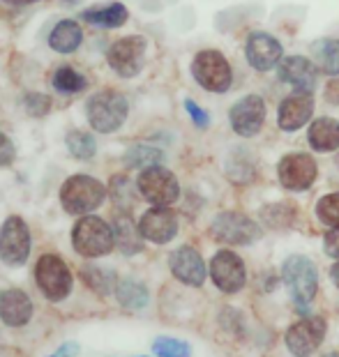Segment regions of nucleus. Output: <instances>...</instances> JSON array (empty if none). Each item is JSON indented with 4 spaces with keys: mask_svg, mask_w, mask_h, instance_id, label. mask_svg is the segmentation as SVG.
Masks as SVG:
<instances>
[{
    "mask_svg": "<svg viewBox=\"0 0 339 357\" xmlns=\"http://www.w3.org/2000/svg\"><path fill=\"white\" fill-rule=\"evenodd\" d=\"M107 199V187L90 176H72L60 189V203L70 215H90Z\"/></svg>",
    "mask_w": 339,
    "mask_h": 357,
    "instance_id": "f257e3e1",
    "label": "nucleus"
},
{
    "mask_svg": "<svg viewBox=\"0 0 339 357\" xmlns=\"http://www.w3.org/2000/svg\"><path fill=\"white\" fill-rule=\"evenodd\" d=\"M72 245L77 249V254L86 258H97V256L109 254L111 249L116 247V235H113V229L104 219L86 215L74 226Z\"/></svg>",
    "mask_w": 339,
    "mask_h": 357,
    "instance_id": "f03ea898",
    "label": "nucleus"
},
{
    "mask_svg": "<svg viewBox=\"0 0 339 357\" xmlns=\"http://www.w3.org/2000/svg\"><path fill=\"white\" fill-rule=\"evenodd\" d=\"M35 281L40 291L47 295V300L60 302L72 293L74 277L67 265L58 254H44L35 265Z\"/></svg>",
    "mask_w": 339,
    "mask_h": 357,
    "instance_id": "7ed1b4c3",
    "label": "nucleus"
},
{
    "mask_svg": "<svg viewBox=\"0 0 339 357\" xmlns=\"http://www.w3.org/2000/svg\"><path fill=\"white\" fill-rule=\"evenodd\" d=\"M86 111H88V120L95 132L111 134L125 123L127 100H125V95L116 93V90H102V93L90 97Z\"/></svg>",
    "mask_w": 339,
    "mask_h": 357,
    "instance_id": "20e7f679",
    "label": "nucleus"
},
{
    "mask_svg": "<svg viewBox=\"0 0 339 357\" xmlns=\"http://www.w3.org/2000/svg\"><path fill=\"white\" fill-rule=\"evenodd\" d=\"M282 279L291 291L293 300L303 302V305L312 302L314 295L319 293V270L305 256L286 258V263L282 265Z\"/></svg>",
    "mask_w": 339,
    "mask_h": 357,
    "instance_id": "39448f33",
    "label": "nucleus"
},
{
    "mask_svg": "<svg viewBox=\"0 0 339 357\" xmlns=\"http://www.w3.org/2000/svg\"><path fill=\"white\" fill-rule=\"evenodd\" d=\"M139 192L143 199L157 205V208H169L171 203L178 201L180 185L169 169H164V166H150V169L141 171Z\"/></svg>",
    "mask_w": 339,
    "mask_h": 357,
    "instance_id": "423d86ee",
    "label": "nucleus"
},
{
    "mask_svg": "<svg viewBox=\"0 0 339 357\" xmlns=\"http://www.w3.org/2000/svg\"><path fill=\"white\" fill-rule=\"evenodd\" d=\"M192 74L201 88L210 93H226L231 88V67L220 51H201L192 63Z\"/></svg>",
    "mask_w": 339,
    "mask_h": 357,
    "instance_id": "0eeeda50",
    "label": "nucleus"
},
{
    "mask_svg": "<svg viewBox=\"0 0 339 357\" xmlns=\"http://www.w3.org/2000/svg\"><path fill=\"white\" fill-rule=\"evenodd\" d=\"M30 256V231L21 217H7L0 229V258L10 268H21Z\"/></svg>",
    "mask_w": 339,
    "mask_h": 357,
    "instance_id": "6e6552de",
    "label": "nucleus"
},
{
    "mask_svg": "<svg viewBox=\"0 0 339 357\" xmlns=\"http://www.w3.org/2000/svg\"><path fill=\"white\" fill-rule=\"evenodd\" d=\"M210 233L226 245H252L261 238V226L240 212H222L215 217Z\"/></svg>",
    "mask_w": 339,
    "mask_h": 357,
    "instance_id": "1a4fd4ad",
    "label": "nucleus"
},
{
    "mask_svg": "<svg viewBox=\"0 0 339 357\" xmlns=\"http://www.w3.org/2000/svg\"><path fill=\"white\" fill-rule=\"evenodd\" d=\"M328 325L321 316H307L303 321L293 323L286 332V348L296 357H310L323 344Z\"/></svg>",
    "mask_w": 339,
    "mask_h": 357,
    "instance_id": "9d476101",
    "label": "nucleus"
},
{
    "mask_svg": "<svg viewBox=\"0 0 339 357\" xmlns=\"http://www.w3.org/2000/svg\"><path fill=\"white\" fill-rule=\"evenodd\" d=\"M146 49H148V42L139 35L118 40L109 49V65L113 67V72L125 79L137 77L143 67V60H146Z\"/></svg>",
    "mask_w": 339,
    "mask_h": 357,
    "instance_id": "9b49d317",
    "label": "nucleus"
},
{
    "mask_svg": "<svg viewBox=\"0 0 339 357\" xmlns=\"http://www.w3.org/2000/svg\"><path fill=\"white\" fill-rule=\"evenodd\" d=\"M277 176H280L282 187L291 189V192H305L314 185L319 169L312 155L305 153H291L286 155L280 166H277Z\"/></svg>",
    "mask_w": 339,
    "mask_h": 357,
    "instance_id": "f8f14e48",
    "label": "nucleus"
},
{
    "mask_svg": "<svg viewBox=\"0 0 339 357\" xmlns=\"http://www.w3.org/2000/svg\"><path fill=\"white\" fill-rule=\"evenodd\" d=\"M210 277L222 293H238L247 281V270L238 254L222 249L210 261Z\"/></svg>",
    "mask_w": 339,
    "mask_h": 357,
    "instance_id": "ddd939ff",
    "label": "nucleus"
},
{
    "mask_svg": "<svg viewBox=\"0 0 339 357\" xmlns=\"http://www.w3.org/2000/svg\"><path fill=\"white\" fill-rule=\"evenodd\" d=\"M139 231L143 240H150L155 245H167L178 233V217L176 212L169 208H150L146 215L141 217Z\"/></svg>",
    "mask_w": 339,
    "mask_h": 357,
    "instance_id": "4468645a",
    "label": "nucleus"
},
{
    "mask_svg": "<svg viewBox=\"0 0 339 357\" xmlns=\"http://www.w3.org/2000/svg\"><path fill=\"white\" fill-rule=\"evenodd\" d=\"M169 268L173 272V277L178 281H183L185 286L199 288L206 281V263H203L201 254L194 247H180L171 254L169 258Z\"/></svg>",
    "mask_w": 339,
    "mask_h": 357,
    "instance_id": "2eb2a0df",
    "label": "nucleus"
},
{
    "mask_svg": "<svg viewBox=\"0 0 339 357\" xmlns=\"http://www.w3.org/2000/svg\"><path fill=\"white\" fill-rule=\"evenodd\" d=\"M263 120H266V104L259 95H247L231 109V127L240 136L259 134Z\"/></svg>",
    "mask_w": 339,
    "mask_h": 357,
    "instance_id": "dca6fc26",
    "label": "nucleus"
},
{
    "mask_svg": "<svg viewBox=\"0 0 339 357\" xmlns=\"http://www.w3.org/2000/svg\"><path fill=\"white\" fill-rule=\"evenodd\" d=\"M247 60L259 72L273 70L282 60V44L268 33H254L247 40Z\"/></svg>",
    "mask_w": 339,
    "mask_h": 357,
    "instance_id": "f3484780",
    "label": "nucleus"
},
{
    "mask_svg": "<svg viewBox=\"0 0 339 357\" xmlns=\"http://www.w3.org/2000/svg\"><path fill=\"white\" fill-rule=\"evenodd\" d=\"M33 318V302L19 291V288H7L0 293V321L10 328H24Z\"/></svg>",
    "mask_w": 339,
    "mask_h": 357,
    "instance_id": "a211bd4d",
    "label": "nucleus"
},
{
    "mask_svg": "<svg viewBox=\"0 0 339 357\" xmlns=\"http://www.w3.org/2000/svg\"><path fill=\"white\" fill-rule=\"evenodd\" d=\"M316 79H319V70H316V65L310 63L307 58L289 56L282 60L280 81L298 88V93H312L316 88Z\"/></svg>",
    "mask_w": 339,
    "mask_h": 357,
    "instance_id": "6ab92c4d",
    "label": "nucleus"
},
{
    "mask_svg": "<svg viewBox=\"0 0 339 357\" xmlns=\"http://www.w3.org/2000/svg\"><path fill=\"white\" fill-rule=\"evenodd\" d=\"M314 111V100L310 93H296L291 97H286L280 106V113H277V123L284 129V132H296V129L303 127L307 120L312 118Z\"/></svg>",
    "mask_w": 339,
    "mask_h": 357,
    "instance_id": "aec40b11",
    "label": "nucleus"
},
{
    "mask_svg": "<svg viewBox=\"0 0 339 357\" xmlns=\"http://www.w3.org/2000/svg\"><path fill=\"white\" fill-rule=\"evenodd\" d=\"M310 146L319 153H333L339 148V123L333 118H319L310 127Z\"/></svg>",
    "mask_w": 339,
    "mask_h": 357,
    "instance_id": "412c9836",
    "label": "nucleus"
},
{
    "mask_svg": "<svg viewBox=\"0 0 339 357\" xmlns=\"http://www.w3.org/2000/svg\"><path fill=\"white\" fill-rule=\"evenodd\" d=\"M113 235H116V247L125 256H134L143 249V235L139 226H134L130 217H120L116 226H113Z\"/></svg>",
    "mask_w": 339,
    "mask_h": 357,
    "instance_id": "4be33fe9",
    "label": "nucleus"
},
{
    "mask_svg": "<svg viewBox=\"0 0 339 357\" xmlns=\"http://www.w3.org/2000/svg\"><path fill=\"white\" fill-rule=\"evenodd\" d=\"M116 298L120 302V307L130 309V311H141L143 307H148L150 302V295H148V288L141 284V281H134V279H123L116 284Z\"/></svg>",
    "mask_w": 339,
    "mask_h": 357,
    "instance_id": "5701e85b",
    "label": "nucleus"
},
{
    "mask_svg": "<svg viewBox=\"0 0 339 357\" xmlns=\"http://www.w3.org/2000/svg\"><path fill=\"white\" fill-rule=\"evenodd\" d=\"M127 7L120 3H111L104 7H95V10L84 12V19L88 21L90 26L97 28H120L127 21Z\"/></svg>",
    "mask_w": 339,
    "mask_h": 357,
    "instance_id": "b1692460",
    "label": "nucleus"
},
{
    "mask_svg": "<svg viewBox=\"0 0 339 357\" xmlns=\"http://www.w3.org/2000/svg\"><path fill=\"white\" fill-rule=\"evenodd\" d=\"M81 40H84V33H81V28L74 24V21H60V24L54 28V33L49 35L51 49L58 51V53L77 51Z\"/></svg>",
    "mask_w": 339,
    "mask_h": 357,
    "instance_id": "393cba45",
    "label": "nucleus"
},
{
    "mask_svg": "<svg viewBox=\"0 0 339 357\" xmlns=\"http://www.w3.org/2000/svg\"><path fill=\"white\" fill-rule=\"evenodd\" d=\"M316 67L321 72L337 77L339 74V40H319L314 44Z\"/></svg>",
    "mask_w": 339,
    "mask_h": 357,
    "instance_id": "a878e982",
    "label": "nucleus"
},
{
    "mask_svg": "<svg viewBox=\"0 0 339 357\" xmlns=\"http://www.w3.org/2000/svg\"><path fill=\"white\" fill-rule=\"evenodd\" d=\"M81 279H84V284L97 295H109L111 291H116V284H118L111 272H107L104 268H95V265L81 268Z\"/></svg>",
    "mask_w": 339,
    "mask_h": 357,
    "instance_id": "bb28decb",
    "label": "nucleus"
},
{
    "mask_svg": "<svg viewBox=\"0 0 339 357\" xmlns=\"http://www.w3.org/2000/svg\"><path fill=\"white\" fill-rule=\"evenodd\" d=\"M261 219L270 229H286L296 222V208L291 203H273L261 210Z\"/></svg>",
    "mask_w": 339,
    "mask_h": 357,
    "instance_id": "cd10ccee",
    "label": "nucleus"
},
{
    "mask_svg": "<svg viewBox=\"0 0 339 357\" xmlns=\"http://www.w3.org/2000/svg\"><path fill=\"white\" fill-rule=\"evenodd\" d=\"M162 159H164L162 150L150 148V146H134L127 150L125 164L130 166V169H150V166H160Z\"/></svg>",
    "mask_w": 339,
    "mask_h": 357,
    "instance_id": "c85d7f7f",
    "label": "nucleus"
},
{
    "mask_svg": "<svg viewBox=\"0 0 339 357\" xmlns=\"http://www.w3.org/2000/svg\"><path fill=\"white\" fill-rule=\"evenodd\" d=\"M67 150H70V155L72 157H77V159H93L95 153H97V143L95 139L90 136L88 132H70L67 134Z\"/></svg>",
    "mask_w": 339,
    "mask_h": 357,
    "instance_id": "c756f323",
    "label": "nucleus"
},
{
    "mask_svg": "<svg viewBox=\"0 0 339 357\" xmlns=\"http://www.w3.org/2000/svg\"><path fill=\"white\" fill-rule=\"evenodd\" d=\"M54 86L60 93H79V90H84L88 86V81L77 70H72V67H60L54 74Z\"/></svg>",
    "mask_w": 339,
    "mask_h": 357,
    "instance_id": "7c9ffc66",
    "label": "nucleus"
},
{
    "mask_svg": "<svg viewBox=\"0 0 339 357\" xmlns=\"http://www.w3.org/2000/svg\"><path fill=\"white\" fill-rule=\"evenodd\" d=\"M153 351L157 357H192L190 344H185V341H180V339H171V337L155 339Z\"/></svg>",
    "mask_w": 339,
    "mask_h": 357,
    "instance_id": "2f4dec72",
    "label": "nucleus"
},
{
    "mask_svg": "<svg viewBox=\"0 0 339 357\" xmlns=\"http://www.w3.org/2000/svg\"><path fill=\"white\" fill-rule=\"evenodd\" d=\"M316 217H319L323 224L337 229L339 226V194L323 196V199L316 203Z\"/></svg>",
    "mask_w": 339,
    "mask_h": 357,
    "instance_id": "473e14b6",
    "label": "nucleus"
},
{
    "mask_svg": "<svg viewBox=\"0 0 339 357\" xmlns=\"http://www.w3.org/2000/svg\"><path fill=\"white\" fill-rule=\"evenodd\" d=\"M132 185L130 180L123 176H116L111 180V196L118 205H130L132 203Z\"/></svg>",
    "mask_w": 339,
    "mask_h": 357,
    "instance_id": "72a5a7b5",
    "label": "nucleus"
},
{
    "mask_svg": "<svg viewBox=\"0 0 339 357\" xmlns=\"http://www.w3.org/2000/svg\"><path fill=\"white\" fill-rule=\"evenodd\" d=\"M26 109L30 116H35V118H42V116H47V113L51 111V100L47 95H28L26 97Z\"/></svg>",
    "mask_w": 339,
    "mask_h": 357,
    "instance_id": "f704fd0d",
    "label": "nucleus"
},
{
    "mask_svg": "<svg viewBox=\"0 0 339 357\" xmlns=\"http://www.w3.org/2000/svg\"><path fill=\"white\" fill-rule=\"evenodd\" d=\"M185 109L190 111V116H192V120H194V125H197V127H208L210 118H208V113L203 111L199 104H194L192 100H187V102H185Z\"/></svg>",
    "mask_w": 339,
    "mask_h": 357,
    "instance_id": "c9c22d12",
    "label": "nucleus"
},
{
    "mask_svg": "<svg viewBox=\"0 0 339 357\" xmlns=\"http://www.w3.org/2000/svg\"><path fill=\"white\" fill-rule=\"evenodd\" d=\"M323 247H326V254L330 258H337L339 261V226L326 233V240H323Z\"/></svg>",
    "mask_w": 339,
    "mask_h": 357,
    "instance_id": "e433bc0d",
    "label": "nucleus"
},
{
    "mask_svg": "<svg viewBox=\"0 0 339 357\" xmlns=\"http://www.w3.org/2000/svg\"><path fill=\"white\" fill-rule=\"evenodd\" d=\"M12 159H14V143L0 132V166L12 164Z\"/></svg>",
    "mask_w": 339,
    "mask_h": 357,
    "instance_id": "4c0bfd02",
    "label": "nucleus"
},
{
    "mask_svg": "<svg viewBox=\"0 0 339 357\" xmlns=\"http://www.w3.org/2000/svg\"><path fill=\"white\" fill-rule=\"evenodd\" d=\"M79 355V344H63L58 348V351L54 355H49V357H77Z\"/></svg>",
    "mask_w": 339,
    "mask_h": 357,
    "instance_id": "58836bf2",
    "label": "nucleus"
},
{
    "mask_svg": "<svg viewBox=\"0 0 339 357\" xmlns=\"http://www.w3.org/2000/svg\"><path fill=\"white\" fill-rule=\"evenodd\" d=\"M326 97L333 104H339V79H335V81H330L328 83V88H326Z\"/></svg>",
    "mask_w": 339,
    "mask_h": 357,
    "instance_id": "ea45409f",
    "label": "nucleus"
},
{
    "mask_svg": "<svg viewBox=\"0 0 339 357\" xmlns=\"http://www.w3.org/2000/svg\"><path fill=\"white\" fill-rule=\"evenodd\" d=\"M330 277H333L335 286L339 288V263H337V265H333V270H330Z\"/></svg>",
    "mask_w": 339,
    "mask_h": 357,
    "instance_id": "a19ab883",
    "label": "nucleus"
},
{
    "mask_svg": "<svg viewBox=\"0 0 339 357\" xmlns=\"http://www.w3.org/2000/svg\"><path fill=\"white\" fill-rule=\"evenodd\" d=\"M10 5H30V3H37V0H7Z\"/></svg>",
    "mask_w": 339,
    "mask_h": 357,
    "instance_id": "79ce46f5",
    "label": "nucleus"
},
{
    "mask_svg": "<svg viewBox=\"0 0 339 357\" xmlns=\"http://www.w3.org/2000/svg\"><path fill=\"white\" fill-rule=\"evenodd\" d=\"M323 357H339V353H328V355H323Z\"/></svg>",
    "mask_w": 339,
    "mask_h": 357,
    "instance_id": "37998d69",
    "label": "nucleus"
}]
</instances>
